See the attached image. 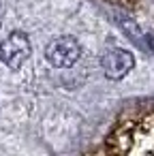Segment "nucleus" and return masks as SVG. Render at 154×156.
I'll return each instance as SVG.
<instances>
[{
  "instance_id": "nucleus-2",
  "label": "nucleus",
  "mask_w": 154,
  "mask_h": 156,
  "mask_svg": "<svg viewBox=\"0 0 154 156\" xmlns=\"http://www.w3.org/2000/svg\"><path fill=\"white\" fill-rule=\"evenodd\" d=\"M81 56V47L73 37H58L45 47V58L56 69H69L73 66Z\"/></svg>"
},
{
  "instance_id": "nucleus-4",
  "label": "nucleus",
  "mask_w": 154,
  "mask_h": 156,
  "mask_svg": "<svg viewBox=\"0 0 154 156\" xmlns=\"http://www.w3.org/2000/svg\"><path fill=\"white\" fill-rule=\"evenodd\" d=\"M101 66H103V71H105V75L109 79H122L135 66V58L126 49H109L103 56Z\"/></svg>"
},
{
  "instance_id": "nucleus-3",
  "label": "nucleus",
  "mask_w": 154,
  "mask_h": 156,
  "mask_svg": "<svg viewBox=\"0 0 154 156\" xmlns=\"http://www.w3.org/2000/svg\"><path fill=\"white\" fill-rule=\"evenodd\" d=\"M28 56H30V41L24 32H11L0 43V60L13 71L22 69Z\"/></svg>"
},
{
  "instance_id": "nucleus-1",
  "label": "nucleus",
  "mask_w": 154,
  "mask_h": 156,
  "mask_svg": "<svg viewBox=\"0 0 154 156\" xmlns=\"http://www.w3.org/2000/svg\"><path fill=\"white\" fill-rule=\"evenodd\" d=\"M116 156H154V113L122 126L111 139Z\"/></svg>"
}]
</instances>
